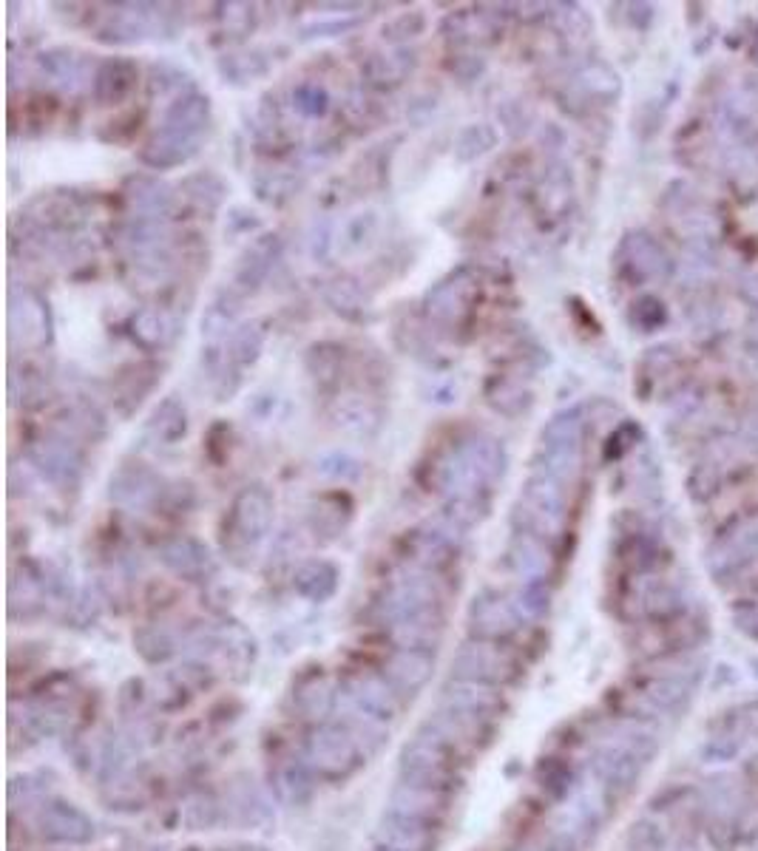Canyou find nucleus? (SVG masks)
Instances as JSON below:
<instances>
[{
    "mask_svg": "<svg viewBox=\"0 0 758 851\" xmlns=\"http://www.w3.org/2000/svg\"><path fill=\"white\" fill-rule=\"evenodd\" d=\"M506 474V449L489 435H469L458 440L435 463L432 486L449 497L452 517L475 522L477 511H486L492 488Z\"/></svg>",
    "mask_w": 758,
    "mask_h": 851,
    "instance_id": "1",
    "label": "nucleus"
},
{
    "mask_svg": "<svg viewBox=\"0 0 758 851\" xmlns=\"http://www.w3.org/2000/svg\"><path fill=\"white\" fill-rule=\"evenodd\" d=\"M514 522L523 525L529 537H554L565 522L563 483L546 474H534L514 505Z\"/></svg>",
    "mask_w": 758,
    "mask_h": 851,
    "instance_id": "2",
    "label": "nucleus"
},
{
    "mask_svg": "<svg viewBox=\"0 0 758 851\" xmlns=\"http://www.w3.org/2000/svg\"><path fill=\"white\" fill-rule=\"evenodd\" d=\"M580 449H582V412L580 409H565L560 415L548 420L543 429V471L546 477H554L560 483H571L580 471Z\"/></svg>",
    "mask_w": 758,
    "mask_h": 851,
    "instance_id": "3",
    "label": "nucleus"
},
{
    "mask_svg": "<svg viewBox=\"0 0 758 851\" xmlns=\"http://www.w3.org/2000/svg\"><path fill=\"white\" fill-rule=\"evenodd\" d=\"M273 522V497L265 486H245L225 517V548H256Z\"/></svg>",
    "mask_w": 758,
    "mask_h": 851,
    "instance_id": "4",
    "label": "nucleus"
},
{
    "mask_svg": "<svg viewBox=\"0 0 758 851\" xmlns=\"http://www.w3.org/2000/svg\"><path fill=\"white\" fill-rule=\"evenodd\" d=\"M477 296H480V284L469 270H458L452 276L438 281L429 293H426L424 310L426 318L438 327L455 330L460 324H466L475 313Z\"/></svg>",
    "mask_w": 758,
    "mask_h": 851,
    "instance_id": "5",
    "label": "nucleus"
},
{
    "mask_svg": "<svg viewBox=\"0 0 758 851\" xmlns=\"http://www.w3.org/2000/svg\"><path fill=\"white\" fill-rule=\"evenodd\" d=\"M168 6L157 3H117L100 26V40L106 43H140L148 37H157L159 32H174L168 23L171 12Z\"/></svg>",
    "mask_w": 758,
    "mask_h": 851,
    "instance_id": "6",
    "label": "nucleus"
},
{
    "mask_svg": "<svg viewBox=\"0 0 758 851\" xmlns=\"http://www.w3.org/2000/svg\"><path fill=\"white\" fill-rule=\"evenodd\" d=\"M9 332L18 347H46L52 341L49 301L32 287H15L9 296Z\"/></svg>",
    "mask_w": 758,
    "mask_h": 851,
    "instance_id": "7",
    "label": "nucleus"
},
{
    "mask_svg": "<svg viewBox=\"0 0 758 851\" xmlns=\"http://www.w3.org/2000/svg\"><path fill=\"white\" fill-rule=\"evenodd\" d=\"M32 463L57 488H74L83 474V454L80 446L66 432H49L32 443Z\"/></svg>",
    "mask_w": 758,
    "mask_h": 851,
    "instance_id": "8",
    "label": "nucleus"
},
{
    "mask_svg": "<svg viewBox=\"0 0 758 851\" xmlns=\"http://www.w3.org/2000/svg\"><path fill=\"white\" fill-rule=\"evenodd\" d=\"M617 264L619 273L625 278H631L634 284L659 281V278H665L670 273L668 253L648 233H628L625 242L619 244Z\"/></svg>",
    "mask_w": 758,
    "mask_h": 851,
    "instance_id": "9",
    "label": "nucleus"
},
{
    "mask_svg": "<svg viewBox=\"0 0 758 851\" xmlns=\"http://www.w3.org/2000/svg\"><path fill=\"white\" fill-rule=\"evenodd\" d=\"M111 500L128 508H148L162 497L165 483L157 471H151L142 463H125L111 474Z\"/></svg>",
    "mask_w": 758,
    "mask_h": 851,
    "instance_id": "10",
    "label": "nucleus"
},
{
    "mask_svg": "<svg viewBox=\"0 0 758 851\" xmlns=\"http://www.w3.org/2000/svg\"><path fill=\"white\" fill-rule=\"evenodd\" d=\"M182 321L165 307H142L131 315L128 321V335L131 341L145 352H159L177 344Z\"/></svg>",
    "mask_w": 758,
    "mask_h": 851,
    "instance_id": "11",
    "label": "nucleus"
},
{
    "mask_svg": "<svg viewBox=\"0 0 758 851\" xmlns=\"http://www.w3.org/2000/svg\"><path fill=\"white\" fill-rule=\"evenodd\" d=\"M159 381H162V366L154 361H137V364L123 366L114 378V403L120 415H134L145 403V398L157 389Z\"/></svg>",
    "mask_w": 758,
    "mask_h": 851,
    "instance_id": "12",
    "label": "nucleus"
},
{
    "mask_svg": "<svg viewBox=\"0 0 758 851\" xmlns=\"http://www.w3.org/2000/svg\"><path fill=\"white\" fill-rule=\"evenodd\" d=\"M137 80H140V69L134 60L128 57H108L103 60L97 71H94V80H91V91H94V100L103 105H117L131 97V91L137 88Z\"/></svg>",
    "mask_w": 758,
    "mask_h": 851,
    "instance_id": "13",
    "label": "nucleus"
},
{
    "mask_svg": "<svg viewBox=\"0 0 758 851\" xmlns=\"http://www.w3.org/2000/svg\"><path fill=\"white\" fill-rule=\"evenodd\" d=\"M443 35L449 37V43L463 46V49L489 46L500 35V20L494 18L492 12L463 9V12H452L443 20Z\"/></svg>",
    "mask_w": 758,
    "mask_h": 851,
    "instance_id": "14",
    "label": "nucleus"
},
{
    "mask_svg": "<svg viewBox=\"0 0 758 851\" xmlns=\"http://www.w3.org/2000/svg\"><path fill=\"white\" fill-rule=\"evenodd\" d=\"M208 125H211V100L205 94L188 91V94H179L177 100L168 105L159 128H168L174 134L202 142Z\"/></svg>",
    "mask_w": 758,
    "mask_h": 851,
    "instance_id": "15",
    "label": "nucleus"
},
{
    "mask_svg": "<svg viewBox=\"0 0 758 851\" xmlns=\"http://www.w3.org/2000/svg\"><path fill=\"white\" fill-rule=\"evenodd\" d=\"M125 199L140 219H168V213L177 205V196L171 185L154 176H131L125 182Z\"/></svg>",
    "mask_w": 758,
    "mask_h": 851,
    "instance_id": "16",
    "label": "nucleus"
},
{
    "mask_svg": "<svg viewBox=\"0 0 758 851\" xmlns=\"http://www.w3.org/2000/svg\"><path fill=\"white\" fill-rule=\"evenodd\" d=\"M196 154H199V142L196 139L174 134L168 128H159L157 134L145 142L140 159L154 171H168V168H179V165L191 162Z\"/></svg>",
    "mask_w": 758,
    "mask_h": 851,
    "instance_id": "17",
    "label": "nucleus"
},
{
    "mask_svg": "<svg viewBox=\"0 0 758 851\" xmlns=\"http://www.w3.org/2000/svg\"><path fill=\"white\" fill-rule=\"evenodd\" d=\"M282 242L279 236H262L247 247L242 259L236 264V284L245 290H256L273 270V264L279 259Z\"/></svg>",
    "mask_w": 758,
    "mask_h": 851,
    "instance_id": "18",
    "label": "nucleus"
},
{
    "mask_svg": "<svg viewBox=\"0 0 758 851\" xmlns=\"http://www.w3.org/2000/svg\"><path fill=\"white\" fill-rule=\"evenodd\" d=\"M350 520H353V500L344 491L321 494L313 503V511H310V525L327 537H338L350 525Z\"/></svg>",
    "mask_w": 758,
    "mask_h": 851,
    "instance_id": "19",
    "label": "nucleus"
},
{
    "mask_svg": "<svg viewBox=\"0 0 758 851\" xmlns=\"http://www.w3.org/2000/svg\"><path fill=\"white\" fill-rule=\"evenodd\" d=\"M472 627L483 639H500L514 630V610L503 596H480L472 608Z\"/></svg>",
    "mask_w": 758,
    "mask_h": 851,
    "instance_id": "20",
    "label": "nucleus"
},
{
    "mask_svg": "<svg viewBox=\"0 0 758 851\" xmlns=\"http://www.w3.org/2000/svg\"><path fill=\"white\" fill-rule=\"evenodd\" d=\"M412 69H415V57L398 49V52L370 54V60L364 63V77L375 88H395L404 83Z\"/></svg>",
    "mask_w": 758,
    "mask_h": 851,
    "instance_id": "21",
    "label": "nucleus"
},
{
    "mask_svg": "<svg viewBox=\"0 0 758 851\" xmlns=\"http://www.w3.org/2000/svg\"><path fill=\"white\" fill-rule=\"evenodd\" d=\"M148 435L157 440L159 446H174L188 435V412L177 398L159 400V406L148 417Z\"/></svg>",
    "mask_w": 758,
    "mask_h": 851,
    "instance_id": "22",
    "label": "nucleus"
},
{
    "mask_svg": "<svg viewBox=\"0 0 758 851\" xmlns=\"http://www.w3.org/2000/svg\"><path fill=\"white\" fill-rule=\"evenodd\" d=\"M483 395H486V403L492 406L494 412L503 417L523 415L531 406L529 389L520 381H514V378H506V375H494V378H489Z\"/></svg>",
    "mask_w": 758,
    "mask_h": 851,
    "instance_id": "23",
    "label": "nucleus"
},
{
    "mask_svg": "<svg viewBox=\"0 0 758 851\" xmlns=\"http://www.w3.org/2000/svg\"><path fill=\"white\" fill-rule=\"evenodd\" d=\"M40 63H43V71H49L54 83L63 88H80L83 83L94 80L89 60L83 54L69 52V49H54V52L43 54Z\"/></svg>",
    "mask_w": 758,
    "mask_h": 851,
    "instance_id": "24",
    "label": "nucleus"
},
{
    "mask_svg": "<svg viewBox=\"0 0 758 851\" xmlns=\"http://www.w3.org/2000/svg\"><path fill=\"white\" fill-rule=\"evenodd\" d=\"M338 588V571L335 565L324 562V559H313V562H304L296 574V591L310 599V602H324L330 599Z\"/></svg>",
    "mask_w": 758,
    "mask_h": 851,
    "instance_id": "25",
    "label": "nucleus"
},
{
    "mask_svg": "<svg viewBox=\"0 0 758 851\" xmlns=\"http://www.w3.org/2000/svg\"><path fill=\"white\" fill-rule=\"evenodd\" d=\"M307 372L321 389H335L344 372V349L338 344H316L307 352Z\"/></svg>",
    "mask_w": 758,
    "mask_h": 851,
    "instance_id": "26",
    "label": "nucleus"
},
{
    "mask_svg": "<svg viewBox=\"0 0 758 851\" xmlns=\"http://www.w3.org/2000/svg\"><path fill=\"white\" fill-rule=\"evenodd\" d=\"M267 341V330L253 321V324H245L239 330H233L230 335V347H228V361L233 366H250L259 361L262 349H265Z\"/></svg>",
    "mask_w": 758,
    "mask_h": 851,
    "instance_id": "27",
    "label": "nucleus"
},
{
    "mask_svg": "<svg viewBox=\"0 0 758 851\" xmlns=\"http://www.w3.org/2000/svg\"><path fill=\"white\" fill-rule=\"evenodd\" d=\"M162 559L177 571V574H199L205 565H208V551L199 545V542H194V539H177V542H171L165 551H162Z\"/></svg>",
    "mask_w": 758,
    "mask_h": 851,
    "instance_id": "28",
    "label": "nucleus"
},
{
    "mask_svg": "<svg viewBox=\"0 0 758 851\" xmlns=\"http://www.w3.org/2000/svg\"><path fill=\"white\" fill-rule=\"evenodd\" d=\"M270 63L262 54H225L219 60V71L228 77L230 83H253L259 77H265Z\"/></svg>",
    "mask_w": 758,
    "mask_h": 851,
    "instance_id": "29",
    "label": "nucleus"
},
{
    "mask_svg": "<svg viewBox=\"0 0 758 851\" xmlns=\"http://www.w3.org/2000/svg\"><path fill=\"white\" fill-rule=\"evenodd\" d=\"M293 108L307 120H321L330 111V94L316 80H304L293 88Z\"/></svg>",
    "mask_w": 758,
    "mask_h": 851,
    "instance_id": "30",
    "label": "nucleus"
},
{
    "mask_svg": "<svg viewBox=\"0 0 758 851\" xmlns=\"http://www.w3.org/2000/svg\"><path fill=\"white\" fill-rule=\"evenodd\" d=\"M580 86L597 100H611L619 94V77L608 66L594 63L580 74Z\"/></svg>",
    "mask_w": 758,
    "mask_h": 851,
    "instance_id": "31",
    "label": "nucleus"
},
{
    "mask_svg": "<svg viewBox=\"0 0 758 851\" xmlns=\"http://www.w3.org/2000/svg\"><path fill=\"white\" fill-rule=\"evenodd\" d=\"M335 423L338 426H344L347 432H353V435H367V426H372V429H378V415L372 412L370 406H364L361 400H353V403H344V406H338V412H335Z\"/></svg>",
    "mask_w": 758,
    "mask_h": 851,
    "instance_id": "32",
    "label": "nucleus"
},
{
    "mask_svg": "<svg viewBox=\"0 0 758 851\" xmlns=\"http://www.w3.org/2000/svg\"><path fill=\"white\" fill-rule=\"evenodd\" d=\"M494 139H497V134H494L492 125H469L458 139V157L463 162L483 157L494 145Z\"/></svg>",
    "mask_w": 758,
    "mask_h": 851,
    "instance_id": "33",
    "label": "nucleus"
},
{
    "mask_svg": "<svg viewBox=\"0 0 758 851\" xmlns=\"http://www.w3.org/2000/svg\"><path fill=\"white\" fill-rule=\"evenodd\" d=\"M665 318H668V313H665V304L653 296L639 298V301L634 304V310H631V321H634L636 327H639L642 332L659 330V327L665 324Z\"/></svg>",
    "mask_w": 758,
    "mask_h": 851,
    "instance_id": "34",
    "label": "nucleus"
},
{
    "mask_svg": "<svg viewBox=\"0 0 758 851\" xmlns=\"http://www.w3.org/2000/svg\"><path fill=\"white\" fill-rule=\"evenodd\" d=\"M194 179L199 182V185H202V188H196V185H191V182H188V193L194 196L199 205L219 208V205H222V199H225V193H228L225 182H222V179H219L216 174H196Z\"/></svg>",
    "mask_w": 758,
    "mask_h": 851,
    "instance_id": "35",
    "label": "nucleus"
},
{
    "mask_svg": "<svg viewBox=\"0 0 758 851\" xmlns=\"http://www.w3.org/2000/svg\"><path fill=\"white\" fill-rule=\"evenodd\" d=\"M424 26L426 18L421 12H404V15H398L392 23L384 26V37H387V40H395V43L412 40V37H418L424 32Z\"/></svg>",
    "mask_w": 758,
    "mask_h": 851,
    "instance_id": "36",
    "label": "nucleus"
},
{
    "mask_svg": "<svg viewBox=\"0 0 758 851\" xmlns=\"http://www.w3.org/2000/svg\"><path fill=\"white\" fill-rule=\"evenodd\" d=\"M253 18H256V12H253V6H247V3H228L225 12H222L225 29L236 37L247 35V32L253 29Z\"/></svg>",
    "mask_w": 758,
    "mask_h": 851,
    "instance_id": "37",
    "label": "nucleus"
},
{
    "mask_svg": "<svg viewBox=\"0 0 758 851\" xmlns=\"http://www.w3.org/2000/svg\"><path fill=\"white\" fill-rule=\"evenodd\" d=\"M327 298H330V304H333L338 313L355 315L361 310V296L355 293V287L350 281H335L333 287H330V293H327Z\"/></svg>",
    "mask_w": 758,
    "mask_h": 851,
    "instance_id": "38",
    "label": "nucleus"
},
{
    "mask_svg": "<svg viewBox=\"0 0 758 851\" xmlns=\"http://www.w3.org/2000/svg\"><path fill=\"white\" fill-rule=\"evenodd\" d=\"M449 69L455 71L460 80H475V77L483 74L486 63H483V57H477V54H460V57H455V63H452Z\"/></svg>",
    "mask_w": 758,
    "mask_h": 851,
    "instance_id": "39",
    "label": "nucleus"
},
{
    "mask_svg": "<svg viewBox=\"0 0 758 851\" xmlns=\"http://www.w3.org/2000/svg\"><path fill=\"white\" fill-rule=\"evenodd\" d=\"M744 435H747V440H750L753 446H758V415H753L750 420H747V426H744Z\"/></svg>",
    "mask_w": 758,
    "mask_h": 851,
    "instance_id": "40",
    "label": "nucleus"
},
{
    "mask_svg": "<svg viewBox=\"0 0 758 851\" xmlns=\"http://www.w3.org/2000/svg\"><path fill=\"white\" fill-rule=\"evenodd\" d=\"M744 293L750 296V301H756L758 304V278L750 276L747 281H744Z\"/></svg>",
    "mask_w": 758,
    "mask_h": 851,
    "instance_id": "41",
    "label": "nucleus"
},
{
    "mask_svg": "<svg viewBox=\"0 0 758 851\" xmlns=\"http://www.w3.org/2000/svg\"><path fill=\"white\" fill-rule=\"evenodd\" d=\"M750 349H753V358L758 361V324H753V330H750Z\"/></svg>",
    "mask_w": 758,
    "mask_h": 851,
    "instance_id": "42",
    "label": "nucleus"
}]
</instances>
